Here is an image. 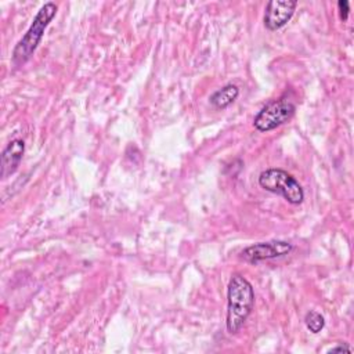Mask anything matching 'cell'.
<instances>
[{"label":"cell","mask_w":354,"mask_h":354,"mask_svg":"<svg viewBox=\"0 0 354 354\" xmlns=\"http://www.w3.org/2000/svg\"><path fill=\"white\" fill-rule=\"evenodd\" d=\"M329 353H351V347L344 343V344H339L336 347H332L329 350Z\"/></svg>","instance_id":"11"},{"label":"cell","mask_w":354,"mask_h":354,"mask_svg":"<svg viewBox=\"0 0 354 354\" xmlns=\"http://www.w3.org/2000/svg\"><path fill=\"white\" fill-rule=\"evenodd\" d=\"M254 306V290L252 283L239 272L231 275L227 286V318L225 326L230 335H236Z\"/></svg>","instance_id":"1"},{"label":"cell","mask_w":354,"mask_h":354,"mask_svg":"<svg viewBox=\"0 0 354 354\" xmlns=\"http://www.w3.org/2000/svg\"><path fill=\"white\" fill-rule=\"evenodd\" d=\"M25 152V142L21 138L11 140L1 152V178L6 180L14 174L22 160Z\"/></svg>","instance_id":"7"},{"label":"cell","mask_w":354,"mask_h":354,"mask_svg":"<svg viewBox=\"0 0 354 354\" xmlns=\"http://www.w3.org/2000/svg\"><path fill=\"white\" fill-rule=\"evenodd\" d=\"M259 185L268 192L281 195L290 205H300L304 201L303 187L290 173L283 169H266L259 176Z\"/></svg>","instance_id":"3"},{"label":"cell","mask_w":354,"mask_h":354,"mask_svg":"<svg viewBox=\"0 0 354 354\" xmlns=\"http://www.w3.org/2000/svg\"><path fill=\"white\" fill-rule=\"evenodd\" d=\"M57 11H58V6L53 1H47L39 8L30 26L28 28L25 35L18 40V43L12 50L11 61L15 66H21L32 58L33 53L36 51L37 46L43 39V35L47 26L57 15Z\"/></svg>","instance_id":"2"},{"label":"cell","mask_w":354,"mask_h":354,"mask_svg":"<svg viewBox=\"0 0 354 354\" xmlns=\"http://www.w3.org/2000/svg\"><path fill=\"white\" fill-rule=\"evenodd\" d=\"M296 7V0H270L264 8V26L268 30L281 29L290 21Z\"/></svg>","instance_id":"6"},{"label":"cell","mask_w":354,"mask_h":354,"mask_svg":"<svg viewBox=\"0 0 354 354\" xmlns=\"http://www.w3.org/2000/svg\"><path fill=\"white\" fill-rule=\"evenodd\" d=\"M293 250V245L288 241H268L257 242L241 252V259L248 263H259L277 257H283Z\"/></svg>","instance_id":"5"},{"label":"cell","mask_w":354,"mask_h":354,"mask_svg":"<svg viewBox=\"0 0 354 354\" xmlns=\"http://www.w3.org/2000/svg\"><path fill=\"white\" fill-rule=\"evenodd\" d=\"M296 105L286 97H279L277 100L270 101L266 104L254 116L253 126L256 130L261 133L271 131L288 120L292 119L295 115Z\"/></svg>","instance_id":"4"},{"label":"cell","mask_w":354,"mask_h":354,"mask_svg":"<svg viewBox=\"0 0 354 354\" xmlns=\"http://www.w3.org/2000/svg\"><path fill=\"white\" fill-rule=\"evenodd\" d=\"M337 8H339L340 19L342 21H347L348 12H350V3L347 0H339L337 1Z\"/></svg>","instance_id":"10"},{"label":"cell","mask_w":354,"mask_h":354,"mask_svg":"<svg viewBox=\"0 0 354 354\" xmlns=\"http://www.w3.org/2000/svg\"><path fill=\"white\" fill-rule=\"evenodd\" d=\"M304 324L311 333H318L325 326V318L321 313L315 310H310L304 317Z\"/></svg>","instance_id":"9"},{"label":"cell","mask_w":354,"mask_h":354,"mask_svg":"<svg viewBox=\"0 0 354 354\" xmlns=\"http://www.w3.org/2000/svg\"><path fill=\"white\" fill-rule=\"evenodd\" d=\"M238 95H239V88H238V86H236V84H232V83H228V84L223 86L221 88L216 90V91L210 95L209 101H210V104H212L214 108H217V109H224V108L230 106V105L238 98Z\"/></svg>","instance_id":"8"}]
</instances>
